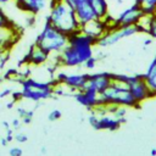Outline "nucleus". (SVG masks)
<instances>
[{"instance_id": "bb28decb", "label": "nucleus", "mask_w": 156, "mask_h": 156, "mask_svg": "<svg viewBox=\"0 0 156 156\" xmlns=\"http://www.w3.org/2000/svg\"><path fill=\"white\" fill-rule=\"evenodd\" d=\"M5 138H6V139H7L10 143L13 140V138H15V129H13L12 127L5 130Z\"/></svg>"}, {"instance_id": "4be33fe9", "label": "nucleus", "mask_w": 156, "mask_h": 156, "mask_svg": "<svg viewBox=\"0 0 156 156\" xmlns=\"http://www.w3.org/2000/svg\"><path fill=\"white\" fill-rule=\"evenodd\" d=\"M17 115H18V118L22 121L23 124H29V123L33 121L34 111L20 106V107H17Z\"/></svg>"}, {"instance_id": "aec40b11", "label": "nucleus", "mask_w": 156, "mask_h": 156, "mask_svg": "<svg viewBox=\"0 0 156 156\" xmlns=\"http://www.w3.org/2000/svg\"><path fill=\"white\" fill-rule=\"evenodd\" d=\"M135 2L141 7L145 15L156 13V0H135Z\"/></svg>"}, {"instance_id": "c85d7f7f", "label": "nucleus", "mask_w": 156, "mask_h": 156, "mask_svg": "<svg viewBox=\"0 0 156 156\" xmlns=\"http://www.w3.org/2000/svg\"><path fill=\"white\" fill-rule=\"evenodd\" d=\"M11 96H12V100H13L15 102H17V101H20V100L23 99L21 90H18V91H12V93H11Z\"/></svg>"}, {"instance_id": "473e14b6", "label": "nucleus", "mask_w": 156, "mask_h": 156, "mask_svg": "<svg viewBox=\"0 0 156 156\" xmlns=\"http://www.w3.org/2000/svg\"><path fill=\"white\" fill-rule=\"evenodd\" d=\"M1 124H2V128L6 130V129H9V128H11V124L7 122V121H2L1 122Z\"/></svg>"}, {"instance_id": "7ed1b4c3", "label": "nucleus", "mask_w": 156, "mask_h": 156, "mask_svg": "<svg viewBox=\"0 0 156 156\" xmlns=\"http://www.w3.org/2000/svg\"><path fill=\"white\" fill-rule=\"evenodd\" d=\"M100 102L101 106H124L128 108H136L140 106L132 95L129 88L117 79H113L100 94Z\"/></svg>"}, {"instance_id": "20e7f679", "label": "nucleus", "mask_w": 156, "mask_h": 156, "mask_svg": "<svg viewBox=\"0 0 156 156\" xmlns=\"http://www.w3.org/2000/svg\"><path fill=\"white\" fill-rule=\"evenodd\" d=\"M68 43V35L56 27H54L49 21L45 20L40 33L37 35L34 44L45 50L50 55L60 54Z\"/></svg>"}, {"instance_id": "4468645a", "label": "nucleus", "mask_w": 156, "mask_h": 156, "mask_svg": "<svg viewBox=\"0 0 156 156\" xmlns=\"http://www.w3.org/2000/svg\"><path fill=\"white\" fill-rule=\"evenodd\" d=\"M72 95H73L74 100L78 104H80L82 106L87 107L89 111L95 110V108L101 106L100 94H98L95 91H91V90H88V89H82V90L74 91Z\"/></svg>"}, {"instance_id": "f3484780", "label": "nucleus", "mask_w": 156, "mask_h": 156, "mask_svg": "<svg viewBox=\"0 0 156 156\" xmlns=\"http://www.w3.org/2000/svg\"><path fill=\"white\" fill-rule=\"evenodd\" d=\"M138 27L140 33H145L146 35H150L156 41V13L145 15L138 23Z\"/></svg>"}, {"instance_id": "f257e3e1", "label": "nucleus", "mask_w": 156, "mask_h": 156, "mask_svg": "<svg viewBox=\"0 0 156 156\" xmlns=\"http://www.w3.org/2000/svg\"><path fill=\"white\" fill-rule=\"evenodd\" d=\"M96 41L80 30L68 35V43L60 54L54 55V63L65 68H79L94 55Z\"/></svg>"}, {"instance_id": "ddd939ff", "label": "nucleus", "mask_w": 156, "mask_h": 156, "mask_svg": "<svg viewBox=\"0 0 156 156\" xmlns=\"http://www.w3.org/2000/svg\"><path fill=\"white\" fill-rule=\"evenodd\" d=\"M52 0H15V6L28 15H38L50 7Z\"/></svg>"}, {"instance_id": "b1692460", "label": "nucleus", "mask_w": 156, "mask_h": 156, "mask_svg": "<svg viewBox=\"0 0 156 156\" xmlns=\"http://www.w3.org/2000/svg\"><path fill=\"white\" fill-rule=\"evenodd\" d=\"M61 116H62V112H61L60 110L55 108V110H52V111L49 112V115H48V121H50V122H56V121H58V119L61 118Z\"/></svg>"}, {"instance_id": "393cba45", "label": "nucleus", "mask_w": 156, "mask_h": 156, "mask_svg": "<svg viewBox=\"0 0 156 156\" xmlns=\"http://www.w3.org/2000/svg\"><path fill=\"white\" fill-rule=\"evenodd\" d=\"M13 140H15L16 143H18V144H24V143L28 141V135L24 134V133L18 132V133H15V138H13Z\"/></svg>"}, {"instance_id": "9b49d317", "label": "nucleus", "mask_w": 156, "mask_h": 156, "mask_svg": "<svg viewBox=\"0 0 156 156\" xmlns=\"http://www.w3.org/2000/svg\"><path fill=\"white\" fill-rule=\"evenodd\" d=\"M113 80V73L110 72H96L91 73L88 77V80L83 89H88L91 91H95L98 94H101Z\"/></svg>"}, {"instance_id": "a878e982", "label": "nucleus", "mask_w": 156, "mask_h": 156, "mask_svg": "<svg viewBox=\"0 0 156 156\" xmlns=\"http://www.w3.org/2000/svg\"><path fill=\"white\" fill-rule=\"evenodd\" d=\"M9 155L10 156H22L23 155V150L18 146H12L10 150H9Z\"/></svg>"}, {"instance_id": "423d86ee", "label": "nucleus", "mask_w": 156, "mask_h": 156, "mask_svg": "<svg viewBox=\"0 0 156 156\" xmlns=\"http://www.w3.org/2000/svg\"><path fill=\"white\" fill-rule=\"evenodd\" d=\"M113 79H117L119 82H123L130 90L132 95L134 96V99L141 105L144 101L152 99L154 95L149 88V85L146 84L143 74H116L113 73Z\"/></svg>"}, {"instance_id": "f704fd0d", "label": "nucleus", "mask_w": 156, "mask_h": 156, "mask_svg": "<svg viewBox=\"0 0 156 156\" xmlns=\"http://www.w3.org/2000/svg\"><path fill=\"white\" fill-rule=\"evenodd\" d=\"M150 155L151 156H156V147H154V149L150 150Z\"/></svg>"}, {"instance_id": "dca6fc26", "label": "nucleus", "mask_w": 156, "mask_h": 156, "mask_svg": "<svg viewBox=\"0 0 156 156\" xmlns=\"http://www.w3.org/2000/svg\"><path fill=\"white\" fill-rule=\"evenodd\" d=\"M18 37H20L18 28L1 29L0 30V54L7 52L16 44Z\"/></svg>"}, {"instance_id": "c9c22d12", "label": "nucleus", "mask_w": 156, "mask_h": 156, "mask_svg": "<svg viewBox=\"0 0 156 156\" xmlns=\"http://www.w3.org/2000/svg\"><path fill=\"white\" fill-rule=\"evenodd\" d=\"M116 2H117V5H122L123 4V0H116Z\"/></svg>"}, {"instance_id": "0eeeda50", "label": "nucleus", "mask_w": 156, "mask_h": 156, "mask_svg": "<svg viewBox=\"0 0 156 156\" xmlns=\"http://www.w3.org/2000/svg\"><path fill=\"white\" fill-rule=\"evenodd\" d=\"M138 33H140L138 24L124 26V27H112L96 41V46L100 49L110 48V46L117 44L118 41L126 39V38H129L134 34H138Z\"/></svg>"}, {"instance_id": "39448f33", "label": "nucleus", "mask_w": 156, "mask_h": 156, "mask_svg": "<svg viewBox=\"0 0 156 156\" xmlns=\"http://www.w3.org/2000/svg\"><path fill=\"white\" fill-rule=\"evenodd\" d=\"M20 85L23 99L33 102H39L54 96L52 82H44L28 76L21 80Z\"/></svg>"}, {"instance_id": "c756f323", "label": "nucleus", "mask_w": 156, "mask_h": 156, "mask_svg": "<svg viewBox=\"0 0 156 156\" xmlns=\"http://www.w3.org/2000/svg\"><path fill=\"white\" fill-rule=\"evenodd\" d=\"M154 41H155V40H154L150 35H147V38H145V39L143 40V46H144V48H149Z\"/></svg>"}, {"instance_id": "2f4dec72", "label": "nucleus", "mask_w": 156, "mask_h": 156, "mask_svg": "<svg viewBox=\"0 0 156 156\" xmlns=\"http://www.w3.org/2000/svg\"><path fill=\"white\" fill-rule=\"evenodd\" d=\"M9 143H10V141H9L5 136L0 138V145H1V146H4V147H5V146H7V145H9Z\"/></svg>"}, {"instance_id": "7c9ffc66", "label": "nucleus", "mask_w": 156, "mask_h": 156, "mask_svg": "<svg viewBox=\"0 0 156 156\" xmlns=\"http://www.w3.org/2000/svg\"><path fill=\"white\" fill-rule=\"evenodd\" d=\"M11 93H12V90H11V89H9V88L2 89V90L0 91V99H2V98H5V96L11 95Z\"/></svg>"}, {"instance_id": "5701e85b", "label": "nucleus", "mask_w": 156, "mask_h": 156, "mask_svg": "<svg viewBox=\"0 0 156 156\" xmlns=\"http://www.w3.org/2000/svg\"><path fill=\"white\" fill-rule=\"evenodd\" d=\"M96 63H98V60H96V57L93 55L91 57H89V58L84 62L83 67H84V68H87V69H89V71H93V69H95Z\"/></svg>"}, {"instance_id": "f8f14e48", "label": "nucleus", "mask_w": 156, "mask_h": 156, "mask_svg": "<svg viewBox=\"0 0 156 156\" xmlns=\"http://www.w3.org/2000/svg\"><path fill=\"white\" fill-rule=\"evenodd\" d=\"M107 30H108V23L105 18L104 20L95 18V20L89 21L80 26V32L84 33L85 35L90 37L95 41H98Z\"/></svg>"}, {"instance_id": "1a4fd4ad", "label": "nucleus", "mask_w": 156, "mask_h": 156, "mask_svg": "<svg viewBox=\"0 0 156 156\" xmlns=\"http://www.w3.org/2000/svg\"><path fill=\"white\" fill-rule=\"evenodd\" d=\"M145 16L141 7L134 2L127 9L122 10L117 17L113 18V27H124V26H135Z\"/></svg>"}, {"instance_id": "9d476101", "label": "nucleus", "mask_w": 156, "mask_h": 156, "mask_svg": "<svg viewBox=\"0 0 156 156\" xmlns=\"http://www.w3.org/2000/svg\"><path fill=\"white\" fill-rule=\"evenodd\" d=\"M62 1H65L68 6H71L74 10L80 26L98 18L89 0H62Z\"/></svg>"}, {"instance_id": "2eb2a0df", "label": "nucleus", "mask_w": 156, "mask_h": 156, "mask_svg": "<svg viewBox=\"0 0 156 156\" xmlns=\"http://www.w3.org/2000/svg\"><path fill=\"white\" fill-rule=\"evenodd\" d=\"M50 57L51 55L48 54L45 50H43L41 48H39L38 45L33 44L27 55L24 56V60L23 62L26 65H29V66H34V67H40V66H44L48 61H50Z\"/></svg>"}, {"instance_id": "f03ea898", "label": "nucleus", "mask_w": 156, "mask_h": 156, "mask_svg": "<svg viewBox=\"0 0 156 156\" xmlns=\"http://www.w3.org/2000/svg\"><path fill=\"white\" fill-rule=\"evenodd\" d=\"M46 21L67 35H72L80 30V23L74 10L62 0L51 1Z\"/></svg>"}, {"instance_id": "412c9836", "label": "nucleus", "mask_w": 156, "mask_h": 156, "mask_svg": "<svg viewBox=\"0 0 156 156\" xmlns=\"http://www.w3.org/2000/svg\"><path fill=\"white\" fill-rule=\"evenodd\" d=\"M12 28H17V26L9 17V15L5 12L2 6H0V30L1 29H12Z\"/></svg>"}, {"instance_id": "6e6552de", "label": "nucleus", "mask_w": 156, "mask_h": 156, "mask_svg": "<svg viewBox=\"0 0 156 156\" xmlns=\"http://www.w3.org/2000/svg\"><path fill=\"white\" fill-rule=\"evenodd\" d=\"M89 73H78V72H65L60 71L55 73V80L66 85L72 93L82 90L88 80Z\"/></svg>"}, {"instance_id": "a211bd4d", "label": "nucleus", "mask_w": 156, "mask_h": 156, "mask_svg": "<svg viewBox=\"0 0 156 156\" xmlns=\"http://www.w3.org/2000/svg\"><path fill=\"white\" fill-rule=\"evenodd\" d=\"M143 77L145 79L146 84L149 85L154 98H155L156 96V54H155L154 58L151 60V62L149 63V66H147L145 73L143 74Z\"/></svg>"}, {"instance_id": "72a5a7b5", "label": "nucleus", "mask_w": 156, "mask_h": 156, "mask_svg": "<svg viewBox=\"0 0 156 156\" xmlns=\"http://www.w3.org/2000/svg\"><path fill=\"white\" fill-rule=\"evenodd\" d=\"M15 0H0V6H4V5H9L11 2H13Z\"/></svg>"}, {"instance_id": "e433bc0d", "label": "nucleus", "mask_w": 156, "mask_h": 156, "mask_svg": "<svg viewBox=\"0 0 156 156\" xmlns=\"http://www.w3.org/2000/svg\"><path fill=\"white\" fill-rule=\"evenodd\" d=\"M41 152L45 154V152H46V149H45V147H41Z\"/></svg>"}, {"instance_id": "cd10ccee", "label": "nucleus", "mask_w": 156, "mask_h": 156, "mask_svg": "<svg viewBox=\"0 0 156 156\" xmlns=\"http://www.w3.org/2000/svg\"><path fill=\"white\" fill-rule=\"evenodd\" d=\"M22 124H23V123H22V121H21L20 118H15V119H12V122H11V127H12L15 130H18Z\"/></svg>"}, {"instance_id": "4c0bfd02", "label": "nucleus", "mask_w": 156, "mask_h": 156, "mask_svg": "<svg viewBox=\"0 0 156 156\" xmlns=\"http://www.w3.org/2000/svg\"><path fill=\"white\" fill-rule=\"evenodd\" d=\"M2 79H4V77H2V76H1V74H0V83H1V82H2Z\"/></svg>"}, {"instance_id": "6ab92c4d", "label": "nucleus", "mask_w": 156, "mask_h": 156, "mask_svg": "<svg viewBox=\"0 0 156 156\" xmlns=\"http://www.w3.org/2000/svg\"><path fill=\"white\" fill-rule=\"evenodd\" d=\"M90 5L94 9V12L98 18L104 20L105 17H107L108 13V4L106 0H89Z\"/></svg>"}]
</instances>
